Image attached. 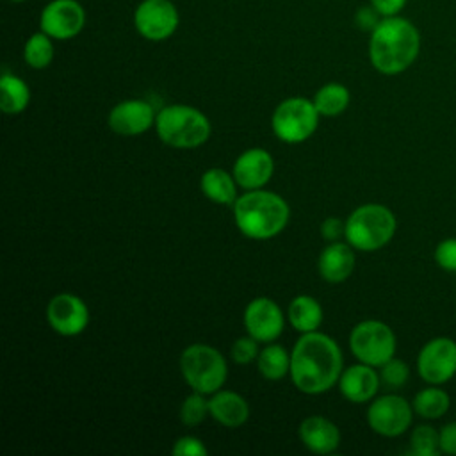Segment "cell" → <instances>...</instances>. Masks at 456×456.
I'll use <instances>...</instances> for the list:
<instances>
[{
    "label": "cell",
    "mask_w": 456,
    "mask_h": 456,
    "mask_svg": "<svg viewBox=\"0 0 456 456\" xmlns=\"http://www.w3.org/2000/svg\"><path fill=\"white\" fill-rule=\"evenodd\" d=\"M338 344L319 331L303 333L290 353V378L297 390L321 394L330 390L342 374Z\"/></svg>",
    "instance_id": "6da1fadb"
},
{
    "label": "cell",
    "mask_w": 456,
    "mask_h": 456,
    "mask_svg": "<svg viewBox=\"0 0 456 456\" xmlns=\"http://www.w3.org/2000/svg\"><path fill=\"white\" fill-rule=\"evenodd\" d=\"M420 52L419 28L403 16L381 18L369 37V59L376 71L399 75L406 71Z\"/></svg>",
    "instance_id": "7a4b0ae2"
},
{
    "label": "cell",
    "mask_w": 456,
    "mask_h": 456,
    "mask_svg": "<svg viewBox=\"0 0 456 456\" xmlns=\"http://www.w3.org/2000/svg\"><path fill=\"white\" fill-rule=\"evenodd\" d=\"M287 201L271 191L253 189L233 203V217L239 232L249 239H271L289 223Z\"/></svg>",
    "instance_id": "3957f363"
},
{
    "label": "cell",
    "mask_w": 456,
    "mask_h": 456,
    "mask_svg": "<svg viewBox=\"0 0 456 456\" xmlns=\"http://www.w3.org/2000/svg\"><path fill=\"white\" fill-rule=\"evenodd\" d=\"M155 128L160 141L171 148H198L210 137L208 118L191 105H167L159 110Z\"/></svg>",
    "instance_id": "277c9868"
},
{
    "label": "cell",
    "mask_w": 456,
    "mask_h": 456,
    "mask_svg": "<svg viewBox=\"0 0 456 456\" xmlns=\"http://www.w3.org/2000/svg\"><path fill=\"white\" fill-rule=\"evenodd\" d=\"M397 228L394 212L379 203L354 208L346 221V240L360 251H376L387 246Z\"/></svg>",
    "instance_id": "5b68a950"
},
{
    "label": "cell",
    "mask_w": 456,
    "mask_h": 456,
    "mask_svg": "<svg viewBox=\"0 0 456 456\" xmlns=\"http://www.w3.org/2000/svg\"><path fill=\"white\" fill-rule=\"evenodd\" d=\"M180 370L187 385L200 394L217 392L228 376L224 356L207 344H191L180 356Z\"/></svg>",
    "instance_id": "8992f818"
},
{
    "label": "cell",
    "mask_w": 456,
    "mask_h": 456,
    "mask_svg": "<svg viewBox=\"0 0 456 456\" xmlns=\"http://www.w3.org/2000/svg\"><path fill=\"white\" fill-rule=\"evenodd\" d=\"M319 110L314 100L303 96H292L283 100L271 118V126L274 135L289 144L306 141L317 128Z\"/></svg>",
    "instance_id": "52a82bcc"
},
{
    "label": "cell",
    "mask_w": 456,
    "mask_h": 456,
    "mask_svg": "<svg viewBox=\"0 0 456 456\" xmlns=\"http://www.w3.org/2000/svg\"><path fill=\"white\" fill-rule=\"evenodd\" d=\"M349 347L358 362L381 367L385 362L394 358L397 340L388 324L376 319H367L351 330Z\"/></svg>",
    "instance_id": "ba28073f"
},
{
    "label": "cell",
    "mask_w": 456,
    "mask_h": 456,
    "mask_svg": "<svg viewBox=\"0 0 456 456\" xmlns=\"http://www.w3.org/2000/svg\"><path fill=\"white\" fill-rule=\"evenodd\" d=\"M180 25V12L171 0H141L134 9V27L148 41L169 39Z\"/></svg>",
    "instance_id": "9c48e42d"
},
{
    "label": "cell",
    "mask_w": 456,
    "mask_h": 456,
    "mask_svg": "<svg viewBox=\"0 0 456 456\" xmlns=\"http://www.w3.org/2000/svg\"><path fill=\"white\" fill-rule=\"evenodd\" d=\"M417 372L428 385H444L456 376V342L449 337L428 340L417 354Z\"/></svg>",
    "instance_id": "30bf717a"
},
{
    "label": "cell",
    "mask_w": 456,
    "mask_h": 456,
    "mask_svg": "<svg viewBox=\"0 0 456 456\" xmlns=\"http://www.w3.org/2000/svg\"><path fill=\"white\" fill-rule=\"evenodd\" d=\"M413 406L401 395L387 394L376 397L367 410L370 429L381 436H399L406 433L413 420Z\"/></svg>",
    "instance_id": "8fae6325"
},
{
    "label": "cell",
    "mask_w": 456,
    "mask_h": 456,
    "mask_svg": "<svg viewBox=\"0 0 456 456\" xmlns=\"http://www.w3.org/2000/svg\"><path fill=\"white\" fill-rule=\"evenodd\" d=\"M86 18L78 0H50L39 14V28L55 41H68L84 30Z\"/></svg>",
    "instance_id": "7c38bea8"
},
{
    "label": "cell",
    "mask_w": 456,
    "mask_h": 456,
    "mask_svg": "<svg viewBox=\"0 0 456 456\" xmlns=\"http://www.w3.org/2000/svg\"><path fill=\"white\" fill-rule=\"evenodd\" d=\"M46 319L53 331L64 337H73L86 330L89 322V310L78 296L62 292L50 299L46 306Z\"/></svg>",
    "instance_id": "4fadbf2b"
},
{
    "label": "cell",
    "mask_w": 456,
    "mask_h": 456,
    "mask_svg": "<svg viewBox=\"0 0 456 456\" xmlns=\"http://www.w3.org/2000/svg\"><path fill=\"white\" fill-rule=\"evenodd\" d=\"M244 326L255 340L273 342L283 331V312L273 299L256 297L244 310Z\"/></svg>",
    "instance_id": "5bb4252c"
},
{
    "label": "cell",
    "mask_w": 456,
    "mask_h": 456,
    "mask_svg": "<svg viewBox=\"0 0 456 456\" xmlns=\"http://www.w3.org/2000/svg\"><path fill=\"white\" fill-rule=\"evenodd\" d=\"M157 114L144 100H125L109 112V126L119 135H139L155 125Z\"/></svg>",
    "instance_id": "9a60e30c"
},
{
    "label": "cell",
    "mask_w": 456,
    "mask_h": 456,
    "mask_svg": "<svg viewBox=\"0 0 456 456\" xmlns=\"http://www.w3.org/2000/svg\"><path fill=\"white\" fill-rule=\"evenodd\" d=\"M274 171V162L269 151L262 148H251L240 153L233 164V178L237 185L246 191L260 189L265 185Z\"/></svg>",
    "instance_id": "2e32d148"
},
{
    "label": "cell",
    "mask_w": 456,
    "mask_h": 456,
    "mask_svg": "<svg viewBox=\"0 0 456 456\" xmlns=\"http://www.w3.org/2000/svg\"><path fill=\"white\" fill-rule=\"evenodd\" d=\"M379 374L374 370L372 365L356 363L342 370L338 378L340 394L351 403H367L374 399L379 388Z\"/></svg>",
    "instance_id": "e0dca14e"
},
{
    "label": "cell",
    "mask_w": 456,
    "mask_h": 456,
    "mask_svg": "<svg viewBox=\"0 0 456 456\" xmlns=\"http://www.w3.org/2000/svg\"><path fill=\"white\" fill-rule=\"evenodd\" d=\"M299 438L315 454H330L340 444L338 428L321 415H310L299 424Z\"/></svg>",
    "instance_id": "ac0fdd59"
},
{
    "label": "cell",
    "mask_w": 456,
    "mask_h": 456,
    "mask_svg": "<svg viewBox=\"0 0 456 456\" xmlns=\"http://www.w3.org/2000/svg\"><path fill=\"white\" fill-rule=\"evenodd\" d=\"M354 264L353 246L335 240L322 249L319 256V273L328 283H340L351 276Z\"/></svg>",
    "instance_id": "d6986e66"
},
{
    "label": "cell",
    "mask_w": 456,
    "mask_h": 456,
    "mask_svg": "<svg viewBox=\"0 0 456 456\" xmlns=\"http://www.w3.org/2000/svg\"><path fill=\"white\" fill-rule=\"evenodd\" d=\"M208 413L226 428H239L248 420L249 406L237 392L217 390L208 399Z\"/></svg>",
    "instance_id": "ffe728a7"
},
{
    "label": "cell",
    "mask_w": 456,
    "mask_h": 456,
    "mask_svg": "<svg viewBox=\"0 0 456 456\" xmlns=\"http://www.w3.org/2000/svg\"><path fill=\"white\" fill-rule=\"evenodd\" d=\"M287 317L290 326L299 333H310L317 331V328L322 322V308L319 301L312 296L301 294L296 296L287 310Z\"/></svg>",
    "instance_id": "44dd1931"
},
{
    "label": "cell",
    "mask_w": 456,
    "mask_h": 456,
    "mask_svg": "<svg viewBox=\"0 0 456 456\" xmlns=\"http://www.w3.org/2000/svg\"><path fill=\"white\" fill-rule=\"evenodd\" d=\"M235 178H232L224 169L221 167H212L207 169L201 175L200 187L203 194L219 205H233L237 200V187H235Z\"/></svg>",
    "instance_id": "7402d4cb"
},
{
    "label": "cell",
    "mask_w": 456,
    "mask_h": 456,
    "mask_svg": "<svg viewBox=\"0 0 456 456\" xmlns=\"http://www.w3.org/2000/svg\"><path fill=\"white\" fill-rule=\"evenodd\" d=\"M30 102V89L23 78L4 71L0 77V109L5 114H20Z\"/></svg>",
    "instance_id": "603a6c76"
},
{
    "label": "cell",
    "mask_w": 456,
    "mask_h": 456,
    "mask_svg": "<svg viewBox=\"0 0 456 456\" xmlns=\"http://www.w3.org/2000/svg\"><path fill=\"white\" fill-rule=\"evenodd\" d=\"M413 411L428 420H435L444 417L451 408V397L449 394L440 388L438 385H429L422 390H419L413 397Z\"/></svg>",
    "instance_id": "cb8c5ba5"
},
{
    "label": "cell",
    "mask_w": 456,
    "mask_h": 456,
    "mask_svg": "<svg viewBox=\"0 0 456 456\" xmlns=\"http://www.w3.org/2000/svg\"><path fill=\"white\" fill-rule=\"evenodd\" d=\"M349 89L338 82L324 84L314 96V105L321 116L335 118L342 114L349 105Z\"/></svg>",
    "instance_id": "d4e9b609"
},
{
    "label": "cell",
    "mask_w": 456,
    "mask_h": 456,
    "mask_svg": "<svg viewBox=\"0 0 456 456\" xmlns=\"http://www.w3.org/2000/svg\"><path fill=\"white\" fill-rule=\"evenodd\" d=\"M53 41L55 39L50 37L41 28L37 32L30 34L23 45V61L27 62V66H30L34 69L48 68L55 55Z\"/></svg>",
    "instance_id": "484cf974"
},
{
    "label": "cell",
    "mask_w": 456,
    "mask_h": 456,
    "mask_svg": "<svg viewBox=\"0 0 456 456\" xmlns=\"http://www.w3.org/2000/svg\"><path fill=\"white\" fill-rule=\"evenodd\" d=\"M256 365L265 379L276 381L290 372V354L283 346L269 344L258 353Z\"/></svg>",
    "instance_id": "4316f807"
},
{
    "label": "cell",
    "mask_w": 456,
    "mask_h": 456,
    "mask_svg": "<svg viewBox=\"0 0 456 456\" xmlns=\"http://www.w3.org/2000/svg\"><path fill=\"white\" fill-rule=\"evenodd\" d=\"M410 449L415 456L440 454V433L429 424H419L410 435Z\"/></svg>",
    "instance_id": "83f0119b"
},
{
    "label": "cell",
    "mask_w": 456,
    "mask_h": 456,
    "mask_svg": "<svg viewBox=\"0 0 456 456\" xmlns=\"http://www.w3.org/2000/svg\"><path fill=\"white\" fill-rule=\"evenodd\" d=\"M205 394L200 392H192L189 397L183 399L182 406H180V420L185 426H198L200 422L205 420L208 413V399L203 397Z\"/></svg>",
    "instance_id": "f1b7e54d"
},
{
    "label": "cell",
    "mask_w": 456,
    "mask_h": 456,
    "mask_svg": "<svg viewBox=\"0 0 456 456\" xmlns=\"http://www.w3.org/2000/svg\"><path fill=\"white\" fill-rule=\"evenodd\" d=\"M408 378H410V367L395 356L379 367V379L388 388H401L408 381Z\"/></svg>",
    "instance_id": "f546056e"
},
{
    "label": "cell",
    "mask_w": 456,
    "mask_h": 456,
    "mask_svg": "<svg viewBox=\"0 0 456 456\" xmlns=\"http://www.w3.org/2000/svg\"><path fill=\"white\" fill-rule=\"evenodd\" d=\"M435 262L447 273H456V237L444 239L435 248Z\"/></svg>",
    "instance_id": "4dcf8cb0"
},
{
    "label": "cell",
    "mask_w": 456,
    "mask_h": 456,
    "mask_svg": "<svg viewBox=\"0 0 456 456\" xmlns=\"http://www.w3.org/2000/svg\"><path fill=\"white\" fill-rule=\"evenodd\" d=\"M256 342H258V340H255L251 335H249V337H240V338H237V340L233 342V346H232V351H230V353H232V360H233L235 363H240V365L256 360V358H258V353H260Z\"/></svg>",
    "instance_id": "1f68e13d"
},
{
    "label": "cell",
    "mask_w": 456,
    "mask_h": 456,
    "mask_svg": "<svg viewBox=\"0 0 456 456\" xmlns=\"http://www.w3.org/2000/svg\"><path fill=\"white\" fill-rule=\"evenodd\" d=\"M207 447L196 436H180L173 445L175 456H207Z\"/></svg>",
    "instance_id": "d6a6232c"
},
{
    "label": "cell",
    "mask_w": 456,
    "mask_h": 456,
    "mask_svg": "<svg viewBox=\"0 0 456 456\" xmlns=\"http://www.w3.org/2000/svg\"><path fill=\"white\" fill-rule=\"evenodd\" d=\"M381 14L372 7V5H363L356 11V16H354V21L356 25L362 28V30H367V32H372L376 28V25L381 21Z\"/></svg>",
    "instance_id": "836d02e7"
},
{
    "label": "cell",
    "mask_w": 456,
    "mask_h": 456,
    "mask_svg": "<svg viewBox=\"0 0 456 456\" xmlns=\"http://www.w3.org/2000/svg\"><path fill=\"white\" fill-rule=\"evenodd\" d=\"M440 451L442 454H456V420L444 424L440 429Z\"/></svg>",
    "instance_id": "e575fe53"
},
{
    "label": "cell",
    "mask_w": 456,
    "mask_h": 456,
    "mask_svg": "<svg viewBox=\"0 0 456 456\" xmlns=\"http://www.w3.org/2000/svg\"><path fill=\"white\" fill-rule=\"evenodd\" d=\"M346 233V223H342L338 217H328L321 224V235L328 242L338 240Z\"/></svg>",
    "instance_id": "d590c367"
},
{
    "label": "cell",
    "mask_w": 456,
    "mask_h": 456,
    "mask_svg": "<svg viewBox=\"0 0 456 456\" xmlns=\"http://www.w3.org/2000/svg\"><path fill=\"white\" fill-rule=\"evenodd\" d=\"M408 0H370V5L383 16V18H388V16H397L404 5H406Z\"/></svg>",
    "instance_id": "8d00e7d4"
},
{
    "label": "cell",
    "mask_w": 456,
    "mask_h": 456,
    "mask_svg": "<svg viewBox=\"0 0 456 456\" xmlns=\"http://www.w3.org/2000/svg\"><path fill=\"white\" fill-rule=\"evenodd\" d=\"M11 4H23V2H27V0H9Z\"/></svg>",
    "instance_id": "74e56055"
}]
</instances>
